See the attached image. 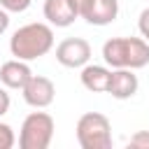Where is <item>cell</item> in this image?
Wrapping results in <instances>:
<instances>
[{"instance_id": "6", "label": "cell", "mask_w": 149, "mask_h": 149, "mask_svg": "<svg viewBox=\"0 0 149 149\" xmlns=\"http://www.w3.org/2000/svg\"><path fill=\"white\" fill-rule=\"evenodd\" d=\"M21 93H23V100H26L30 107L44 109V107H49V105L54 102V98H56V86H54V81H51L49 77L33 74V77L28 79V84L21 88Z\"/></svg>"}, {"instance_id": "14", "label": "cell", "mask_w": 149, "mask_h": 149, "mask_svg": "<svg viewBox=\"0 0 149 149\" xmlns=\"http://www.w3.org/2000/svg\"><path fill=\"white\" fill-rule=\"evenodd\" d=\"M128 149H149V130H137L128 140Z\"/></svg>"}, {"instance_id": "2", "label": "cell", "mask_w": 149, "mask_h": 149, "mask_svg": "<svg viewBox=\"0 0 149 149\" xmlns=\"http://www.w3.org/2000/svg\"><path fill=\"white\" fill-rule=\"evenodd\" d=\"M102 58L109 68L140 70L149 65V42L144 37H112L102 44Z\"/></svg>"}, {"instance_id": "8", "label": "cell", "mask_w": 149, "mask_h": 149, "mask_svg": "<svg viewBox=\"0 0 149 149\" xmlns=\"http://www.w3.org/2000/svg\"><path fill=\"white\" fill-rule=\"evenodd\" d=\"M33 77V70L26 61H19V58H12V61H5L0 65V81L5 88H14V91H21L28 79Z\"/></svg>"}, {"instance_id": "12", "label": "cell", "mask_w": 149, "mask_h": 149, "mask_svg": "<svg viewBox=\"0 0 149 149\" xmlns=\"http://www.w3.org/2000/svg\"><path fill=\"white\" fill-rule=\"evenodd\" d=\"M14 144H16V135H14L12 126L0 121V149H12Z\"/></svg>"}, {"instance_id": "13", "label": "cell", "mask_w": 149, "mask_h": 149, "mask_svg": "<svg viewBox=\"0 0 149 149\" xmlns=\"http://www.w3.org/2000/svg\"><path fill=\"white\" fill-rule=\"evenodd\" d=\"M30 2L33 0H0V7L7 9L9 14H21V12H26L30 7Z\"/></svg>"}, {"instance_id": "17", "label": "cell", "mask_w": 149, "mask_h": 149, "mask_svg": "<svg viewBox=\"0 0 149 149\" xmlns=\"http://www.w3.org/2000/svg\"><path fill=\"white\" fill-rule=\"evenodd\" d=\"M9 105H12V98H9L7 88L0 86V116H5V114L9 112Z\"/></svg>"}, {"instance_id": "15", "label": "cell", "mask_w": 149, "mask_h": 149, "mask_svg": "<svg viewBox=\"0 0 149 149\" xmlns=\"http://www.w3.org/2000/svg\"><path fill=\"white\" fill-rule=\"evenodd\" d=\"M70 2V7H72V12L77 14V19H84L86 16V12L91 9V5H93V0H68Z\"/></svg>"}, {"instance_id": "9", "label": "cell", "mask_w": 149, "mask_h": 149, "mask_svg": "<svg viewBox=\"0 0 149 149\" xmlns=\"http://www.w3.org/2000/svg\"><path fill=\"white\" fill-rule=\"evenodd\" d=\"M81 74V86L91 93H107V84H109V74L112 70L105 65H95V63H86L84 68H79Z\"/></svg>"}, {"instance_id": "3", "label": "cell", "mask_w": 149, "mask_h": 149, "mask_svg": "<svg viewBox=\"0 0 149 149\" xmlns=\"http://www.w3.org/2000/svg\"><path fill=\"white\" fill-rule=\"evenodd\" d=\"M77 142L81 149H109L112 147V123L100 112H86L77 121Z\"/></svg>"}, {"instance_id": "7", "label": "cell", "mask_w": 149, "mask_h": 149, "mask_svg": "<svg viewBox=\"0 0 149 149\" xmlns=\"http://www.w3.org/2000/svg\"><path fill=\"white\" fill-rule=\"evenodd\" d=\"M137 88H140V81H137V74L130 68H112L109 84H107V93L112 98L128 100L137 93Z\"/></svg>"}, {"instance_id": "18", "label": "cell", "mask_w": 149, "mask_h": 149, "mask_svg": "<svg viewBox=\"0 0 149 149\" xmlns=\"http://www.w3.org/2000/svg\"><path fill=\"white\" fill-rule=\"evenodd\" d=\"M7 28H9V12L0 7V35H5Z\"/></svg>"}, {"instance_id": "11", "label": "cell", "mask_w": 149, "mask_h": 149, "mask_svg": "<svg viewBox=\"0 0 149 149\" xmlns=\"http://www.w3.org/2000/svg\"><path fill=\"white\" fill-rule=\"evenodd\" d=\"M119 16V0H93L84 21L91 26H109Z\"/></svg>"}, {"instance_id": "10", "label": "cell", "mask_w": 149, "mask_h": 149, "mask_svg": "<svg viewBox=\"0 0 149 149\" xmlns=\"http://www.w3.org/2000/svg\"><path fill=\"white\" fill-rule=\"evenodd\" d=\"M42 12H44V19L49 21V26H54V28H68L77 19V14L72 12L68 0H44Z\"/></svg>"}, {"instance_id": "1", "label": "cell", "mask_w": 149, "mask_h": 149, "mask_svg": "<svg viewBox=\"0 0 149 149\" xmlns=\"http://www.w3.org/2000/svg\"><path fill=\"white\" fill-rule=\"evenodd\" d=\"M54 49V26L49 23H26L9 37V51L19 61H35Z\"/></svg>"}, {"instance_id": "16", "label": "cell", "mask_w": 149, "mask_h": 149, "mask_svg": "<svg viewBox=\"0 0 149 149\" xmlns=\"http://www.w3.org/2000/svg\"><path fill=\"white\" fill-rule=\"evenodd\" d=\"M137 28H140V35L149 42V7H144L140 12V19H137Z\"/></svg>"}, {"instance_id": "4", "label": "cell", "mask_w": 149, "mask_h": 149, "mask_svg": "<svg viewBox=\"0 0 149 149\" xmlns=\"http://www.w3.org/2000/svg\"><path fill=\"white\" fill-rule=\"evenodd\" d=\"M54 116L47 112H30L19 130V147L21 149H47L54 140Z\"/></svg>"}, {"instance_id": "5", "label": "cell", "mask_w": 149, "mask_h": 149, "mask_svg": "<svg viewBox=\"0 0 149 149\" xmlns=\"http://www.w3.org/2000/svg\"><path fill=\"white\" fill-rule=\"evenodd\" d=\"M56 61L63 68H84L91 61V44L84 37H68L56 47Z\"/></svg>"}]
</instances>
